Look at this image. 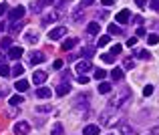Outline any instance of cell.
<instances>
[{
  "instance_id": "cell-1",
  "label": "cell",
  "mask_w": 159,
  "mask_h": 135,
  "mask_svg": "<svg viewBox=\"0 0 159 135\" xmlns=\"http://www.w3.org/2000/svg\"><path fill=\"white\" fill-rule=\"evenodd\" d=\"M129 97H131V91H129L127 87H125V89H123V93H121V95L117 97V99H113L111 103H109V107H115V109H117V107H121V105H123L125 101L129 99Z\"/></svg>"
},
{
  "instance_id": "cell-2",
  "label": "cell",
  "mask_w": 159,
  "mask_h": 135,
  "mask_svg": "<svg viewBox=\"0 0 159 135\" xmlns=\"http://www.w3.org/2000/svg\"><path fill=\"white\" fill-rule=\"evenodd\" d=\"M12 131H14L16 135H28V133H30V123H26V121H18V123H14Z\"/></svg>"
},
{
  "instance_id": "cell-3",
  "label": "cell",
  "mask_w": 159,
  "mask_h": 135,
  "mask_svg": "<svg viewBox=\"0 0 159 135\" xmlns=\"http://www.w3.org/2000/svg\"><path fill=\"white\" fill-rule=\"evenodd\" d=\"M65 35H66V28L65 26H57V28H52V30L48 32V40H61Z\"/></svg>"
},
{
  "instance_id": "cell-4",
  "label": "cell",
  "mask_w": 159,
  "mask_h": 135,
  "mask_svg": "<svg viewBox=\"0 0 159 135\" xmlns=\"http://www.w3.org/2000/svg\"><path fill=\"white\" fill-rule=\"evenodd\" d=\"M22 16H24V6H20V4L8 12V18L10 20H22Z\"/></svg>"
},
{
  "instance_id": "cell-5",
  "label": "cell",
  "mask_w": 159,
  "mask_h": 135,
  "mask_svg": "<svg viewBox=\"0 0 159 135\" xmlns=\"http://www.w3.org/2000/svg\"><path fill=\"white\" fill-rule=\"evenodd\" d=\"M93 69V65H91L89 61H79L77 65H75V71H77V73H81V75H85L87 71H91Z\"/></svg>"
},
{
  "instance_id": "cell-6",
  "label": "cell",
  "mask_w": 159,
  "mask_h": 135,
  "mask_svg": "<svg viewBox=\"0 0 159 135\" xmlns=\"http://www.w3.org/2000/svg\"><path fill=\"white\" fill-rule=\"evenodd\" d=\"M22 53L24 50L20 49V46H10V49H8V58H10V61H18V58L22 57Z\"/></svg>"
},
{
  "instance_id": "cell-7",
  "label": "cell",
  "mask_w": 159,
  "mask_h": 135,
  "mask_svg": "<svg viewBox=\"0 0 159 135\" xmlns=\"http://www.w3.org/2000/svg\"><path fill=\"white\" fill-rule=\"evenodd\" d=\"M129 16H131V12H129V10H119L115 14V20L119 24H125V22H129Z\"/></svg>"
},
{
  "instance_id": "cell-8",
  "label": "cell",
  "mask_w": 159,
  "mask_h": 135,
  "mask_svg": "<svg viewBox=\"0 0 159 135\" xmlns=\"http://www.w3.org/2000/svg\"><path fill=\"white\" fill-rule=\"evenodd\" d=\"M32 81H34V85H43L44 81H47V73L44 71H34V75H32Z\"/></svg>"
},
{
  "instance_id": "cell-9",
  "label": "cell",
  "mask_w": 159,
  "mask_h": 135,
  "mask_svg": "<svg viewBox=\"0 0 159 135\" xmlns=\"http://www.w3.org/2000/svg\"><path fill=\"white\" fill-rule=\"evenodd\" d=\"M99 30H101V26H99V20H97V22H89V24H87V35H89V36L99 35Z\"/></svg>"
},
{
  "instance_id": "cell-10",
  "label": "cell",
  "mask_w": 159,
  "mask_h": 135,
  "mask_svg": "<svg viewBox=\"0 0 159 135\" xmlns=\"http://www.w3.org/2000/svg\"><path fill=\"white\" fill-rule=\"evenodd\" d=\"M34 95H36V97H40V99H48V97L52 95V91L48 89V87H39Z\"/></svg>"
},
{
  "instance_id": "cell-11",
  "label": "cell",
  "mask_w": 159,
  "mask_h": 135,
  "mask_svg": "<svg viewBox=\"0 0 159 135\" xmlns=\"http://www.w3.org/2000/svg\"><path fill=\"white\" fill-rule=\"evenodd\" d=\"M70 93V85L69 83H61V85L57 87V95L58 97H65V95H69Z\"/></svg>"
},
{
  "instance_id": "cell-12",
  "label": "cell",
  "mask_w": 159,
  "mask_h": 135,
  "mask_svg": "<svg viewBox=\"0 0 159 135\" xmlns=\"http://www.w3.org/2000/svg\"><path fill=\"white\" fill-rule=\"evenodd\" d=\"M99 125H95V123H91V125H87L85 129H83V135H99Z\"/></svg>"
},
{
  "instance_id": "cell-13",
  "label": "cell",
  "mask_w": 159,
  "mask_h": 135,
  "mask_svg": "<svg viewBox=\"0 0 159 135\" xmlns=\"http://www.w3.org/2000/svg\"><path fill=\"white\" fill-rule=\"evenodd\" d=\"M22 26H24L22 20H12V24H10V35H16L18 30H22Z\"/></svg>"
},
{
  "instance_id": "cell-14",
  "label": "cell",
  "mask_w": 159,
  "mask_h": 135,
  "mask_svg": "<svg viewBox=\"0 0 159 135\" xmlns=\"http://www.w3.org/2000/svg\"><path fill=\"white\" fill-rule=\"evenodd\" d=\"M77 44H79L77 39H66L65 43H62V50H70V49H75Z\"/></svg>"
},
{
  "instance_id": "cell-15",
  "label": "cell",
  "mask_w": 159,
  "mask_h": 135,
  "mask_svg": "<svg viewBox=\"0 0 159 135\" xmlns=\"http://www.w3.org/2000/svg\"><path fill=\"white\" fill-rule=\"evenodd\" d=\"M133 54H135V57H139V58H145V61H149V58H151L149 50H143V49H135V50H133Z\"/></svg>"
},
{
  "instance_id": "cell-16",
  "label": "cell",
  "mask_w": 159,
  "mask_h": 135,
  "mask_svg": "<svg viewBox=\"0 0 159 135\" xmlns=\"http://www.w3.org/2000/svg\"><path fill=\"white\" fill-rule=\"evenodd\" d=\"M44 61V54L43 53H32L30 54V65H39V63Z\"/></svg>"
},
{
  "instance_id": "cell-17",
  "label": "cell",
  "mask_w": 159,
  "mask_h": 135,
  "mask_svg": "<svg viewBox=\"0 0 159 135\" xmlns=\"http://www.w3.org/2000/svg\"><path fill=\"white\" fill-rule=\"evenodd\" d=\"M111 77H113V81H123V69L115 67V69L111 71Z\"/></svg>"
},
{
  "instance_id": "cell-18",
  "label": "cell",
  "mask_w": 159,
  "mask_h": 135,
  "mask_svg": "<svg viewBox=\"0 0 159 135\" xmlns=\"http://www.w3.org/2000/svg\"><path fill=\"white\" fill-rule=\"evenodd\" d=\"M24 39H26V43H30V44H36V43H39V35H36V32H26V35H24Z\"/></svg>"
},
{
  "instance_id": "cell-19",
  "label": "cell",
  "mask_w": 159,
  "mask_h": 135,
  "mask_svg": "<svg viewBox=\"0 0 159 135\" xmlns=\"http://www.w3.org/2000/svg\"><path fill=\"white\" fill-rule=\"evenodd\" d=\"M16 91H18V93H24V91H28V87H30V85H28V81H16Z\"/></svg>"
},
{
  "instance_id": "cell-20",
  "label": "cell",
  "mask_w": 159,
  "mask_h": 135,
  "mask_svg": "<svg viewBox=\"0 0 159 135\" xmlns=\"http://www.w3.org/2000/svg\"><path fill=\"white\" fill-rule=\"evenodd\" d=\"M111 83H101V85H99V93H101V95H107V93H111Z\"/></svg>"
},
{
  "instance_id": "cell-21",
  "label": "cell",
  "mask_w": 159,
  "mask_h": 135,
  "mask_svg": "<svg viewBox=\"0 0 159 135\" xmlns=\"http://www.w3.org/2000/svg\"><path fill=\"white\" fill-rule=\"evenodd\" d=\"M81 54H83L85 58H91V57H95V49H93V46H87V49L81 50Z\"/></svg>"
},
{
  "instance_id": "cell-22",
  "label": "cell",
  "mask_w": 159,
  "mask_h": 135,
  "mask_svg": "<svg viewBox=\"0 0 159 135\" xmlns=\"http://www.w3.org/2000/svg\"><path fill=\"white\" fill-rule=\"evenodd\" d=\"M34 111H36V113H52L54 109L51 107V105H39V107H36Z\"/></svg>"
},
{
  "instance_id": "cell-23",
  "label": "cell",
  "mask_w": 159,
  "mask_h": 135,
  "mask_svg": "<svg viewBox=\"0 0 159 135\" xmlns=\"http://www.w3.org/2000/svg\"><path fill=\"white\" fill-rule=\"evenodd\" d=\"M51 135H65V127H62L61 123H57V125H54V127H52Z\"/></svg>"
},
{
  "instance_id": "cell-24",
  "label": "cell",
  "mask_w": 159,
  "mask_h": 135,
  "mask_svg": "<svg viewBox=\"0 0 159 135\" xmlns=\"http://www.w3.org/2000/svg\"><path fill=\"white\" fill-rule=\"evenodd\" d=\"M43 8H44L43 0H39V2H32V4H30V10H32V12H40Z\"/></svg>"
},
{
  "instance_id": "cell-25",
  "label": "cell",
  "mask_w": 159,
  "mask_h": 135,
  "mask_svg": "<svg viewBox=\"0 0 159 135\" xmlns=\"http://www.w3.org/2000/svg\"><path fill=\"white\" fill-rule=\"evenodd\" d=\"M109 32H111V35H123L121 26H117L115 22H113V24H109Z\"/></svg>"
},
{
  "instance_id": "cell-26",
  "label": "cell",
  "mask_w": 159,
  "mask_h": 135,
  "mask_svg": "<svg viewBox=\"0 0 159 135\" xmlns=\"http://www.w3.org/2000/svg\"><path fill=\"white\" fill-rule=\"evenodd\" d=\"M22 73H24V67H22V65H14L12 75H14V77H22Z\"/></svg>"
},
{
  "instance_id": "cell-27",
  "label": "cell",
  "mask_w": 159,
  "mask_h": 135,
  "mask_svg": "<svg viewBox=\"0 0 159 135\" xmlns=\"http://www.w3.org/2000/svg\"><path fill=\"white\" fill-rule=\"evenodd\" d=\"M10 46H12V39L10 36H4L2 43H0V49H10Z\"/></svg>"
},
{
  "instance_id": "cell-28",
  "label": "cell",
  "mask_w": 159,
  "mask_h": 135,
  "mask_svg": "<svg viewBox=\"0 0 159 135\" xmlns=\"http://www.w3.org/2000/svg\"><path fill=\"white\" fill-rule=\"evenodd\" d=\"M121 135H137L129 125H121Z\"/></svg>"
},
{
  "instance_id": "cell-29",
  "label": "cell",
  "mask_w": 159,
  "mask_h": 135,
  "mask_svg": "<svg viewBox=\"0 0 159 135\" xmlns=\"http://www.w3.org/2000/svg\"><path fill=\"white\" fill-rule=\"evenodd\" d=\"M8 75H10V69H8V65L0 63V77H8Z\"/></svg>"
},
{
  "instance_id": "cell-30",
  "label": "cell",
  "mask_w": 159,
  "mask_h": 135,
  "mask_svg": "<svg viewBox=\"0 0 159 135\" xmlns=\"http://www.w3.org/2000/svg\"><path fill=\"white\" fill-rule=\"evenodd\" d=\"M83 18H85V14H83V10H75V12H73V20H75V22H81Z\"/></svg>"
},
{
  "instance_id": "cell-31",
  "label": "cell",
  "mask_w": 159,
  "mask_h": 135,
  "mask_svg": "<svg viewBox=\"0 0 159 135\" xmlns=\"http://www.w3.org/2000/svg\"><path fill=\"white\" fill-rule=\"evenodd\" d=\"M24 101V97H20V95H14V97H10V105L14 107V105H20Z\"/></svg>"
},
{
  "instance_id": "cell-32",
  "label": "cell",
  "mask_w": 159,
  "mask_h": 135,
  "mask_svg": "<svg viewBox=\"0 0 159 135\" xmlns=\"http://www.w3.org/2000/svg\"><path fill=\"white\" fill-rule=\"evenodd\" d=\"M105 77H107V73L103 69H97V71H95V79H97V81H103Z\"/></svg>"
},
{
  "instance_id": "cell-33",
  "label": "cell",
  "mask_w": 159,
  "mask_h": 135,
  "mask_svg": "<svg viewBox=\"0 0 159 135\" xmlns=\"http://www.w3.org/2000/svg\"><path fill=\"white\" fill-rule=\"evenodd\" d=\"M123 67H125V69H133V67H135V61H133V58L131 57H129V58H125V63H123Z\"/></svg>"
},
{
  "instance_id": "cell-34",
  "label": "cell",
  "mask_w": 159,
  "mask_h": 135,
  "mask_svg": "<svg viewBox=\"0 0 159 135\" xmlns=\"http://www.w3.org/2000/svg\"><path fill=\"white\" fill-rule=\"evenodd\" d=\"M147 43L149 44H157L159 43V35H149L147 36Z\"/></svg>"
},
{
  "instance_id": "cell-35",
  "label": "cell",
  "mask_w": 159,
  "mask_h": 135,
  "mask_svg": "<svg viewBox=\"0 0 159 135\" xmlns=\"http://www.w3.org/2000/svg\"><path fill=\"white\" fill-rule=\"evenodd\" d=\"M109 40H111V36H101V39H99V46H107L109 44Z\"/></svg>"
},
{
  "instance_id": "cell-36",
  "label": "cell",
  "mask_w": 159,
  "mask_h": 135,
  "mask_svg": "<svg viewBox=\"0 0 159 135\" xmlns=\"http://www.w3.org/2000/svg\"><path fill=\"white\" fill-rule=\"evenodd\" d=\"M121 50H123V46H121V44H115L111 49V54H113V57H115V54H121Z\"/></svg>"
},
{
  "instance_id": "cell-37",
  "label": "cell",
  "mask_w": 159,
  "mask_h": 135,
  "mask_svg": "<svg viewBox=\"0 0 159 135\" xmlns=\"http://www.w3.org/2000/svg\"><path fill=\"white\" fill-rule=\"evenodd\" d=\"M151 93H153V87H151V85H147V87L143 89V95H145V97H149Z\"/></svg>"
},
{
  "instance_id": "cell-38",
  "label": "cell",
  "mask_w": 159,
  "mask_h": 135,
  "mask_svg": "<svg viewBox=\"0 0 159 135\" xmlns=\"http://www.w3.org/2000/svg\"><path fill=\"white\" fill-rule=\"evenodd\" d=\"M77 81L81 83V85H87V83H89V77H85V75H81V77H79Z\"/></svg>"
},
{
  "instance_id": "cell-39",
  "label": "cell",
  "mask_w": 159,
  "mask_h": 135,
  "mask_svg": "<svg viewBox=\"0 0 159 135\" xmlns=\"http://www.w3.org/2000/svg\"><path fill=\"white\" fill-rule=\"evenodd\" d=\"M62 65H65V63H62L61 58H57V61H54V65H52V67H54V69L58 71V69H62Z\"/></svg>"
},
{
  "instance_id": "cell-40",
  "label": "cell",
  "mask_w": 159,
  "mask_h": 135,
  "mask_svg": "<svg viewBox=\"0 0 159 135\" xmlns=\"http://www.w3.org/2000/svg\"><path fill=\"white\" fill-rule=\"evenodd\" d=\"M95 0H81V8H87V6H91Z\"/></svg>"
},
{
  "instance_id": "cell-41",
  "label": "cell",
  "mask_w": 159,
  "mask_h": 135,
  "mask_svg": "<svg viewBox=\"0 0 159 135\" xmlns=\"http://www.w3.org/2000/svg\"><path fill=\"white\" fill-rule=\"evenodd\" d=\"M6 95H8V87L2 85V87H0V99H2V97H6Z\"/></svg>"
},
{
  "instance_id": "cell-42",
  "label": "cell",
  "mask_w": 159,
  "mask_h": 135,
  "mask_svg": "<svg viewBox=\"0 0 159 135\" xmlns=\"http://www.w3.org/2000/svg\"><path fill=\"white\" fill-rule=\"evenodd\" d=\"M149 6H151L153 10H159V0H151V2H149Z\"/></svg>"
},
{
  "instance_id": "cell-43",
  "label": "cell",
  "mask_w": 159,
  "mask_h": 135,
  "mask_svg": "<svg viewBox=\"0 0 159 135\" xmlns=\"http://www.w3.org/2000/svg\"><path fill=\"white\" fill-rule=\"evenodd\" d=\"M62 81H65V83L70 81V73H69V71H65V73H62Z\"/></svg>"
},
{
  "instance_id": "cell-44",
  "label": "cell",
  "mask_w": 159,
  "mask_h": 135,
  "mask_svg": "<svg viewBox=\"0 0 159 135\" xmlns=\"http://www.w3.org/2000/svg\"><path fill=\"white\" fill-rule=\"evenodd\" d=\"M135 43H137V36H129V39H127V44L129 46H133Z\"/></svg>"
},
{
  "instance_id": "cell-45",
  "label": "cell",
  "mask_w": 159,
  "mask_h": 135,
  "mask_svg": "<svg viewBox=\"0 0 159 135\" xmlns=\"http://www.w3.org/2000/svg\"><path fill=\"white\" fill-rule=\"evenodd\" d=\"M103 61H105V63H113V54H103Z\"/></svg>"
},
{
  "instance_id": "cell-46",
  "label": "cell",
  "mask_w": 159,
  "mask_h": 135,
  "mask_svg": "<svg viewBox=\"0 0 159 135\" xmlns=\"http://www.w3.org/2000/svg\"><path fill=\"white\" fill-rule=\"evenodd\" d=\"M6 10H8V6H6V4L2 2V4H0V16H2V14H4V12H6Z\"/></svg>"
},
{
  "instance_id": "cell-47",
  "label": "cell",
  "mask_w": 159,
  "mask_h": 135,
  "mask_svg": "<svg viewBox=\"0 0 159 135\" xmlns=\"http://www.w3.org/2000/svg\"><path fill=\"white\" fill-rule=\"evenodd\" d=\"M97 16H99V18H107V16H109V12H107V10H101Z\"/></svg>"
},
{
  "instance_id": "cell-48",
  "label": "cell",
  "mask_w": 159,
  "mask_h": 135,
  "mask_svg": "<svg viewBox=\"0 0 159 135\" xmlns=\"http://www.w3.org/2000/svg\"><path fill=\"white\" fill-rule=\"evenodd\" d=\"M135 2H137V6H139V8H143L145 4H147V0H135Z\"/></svg>"
},
{
  "instance_id": "cell-49",
  "label": "cell",
  "mask_w": 159,
  "mask_h": 135,
  "mask_svg": "<svg viewBox=\"0 0 159 135\" xmlns=\"http://www.w3.org/2000/svg\"><path fill=\"white\" fill-rule=\"evenodd\" d=\"M101 2H103V6H111V4L115 2V0H101Z\"/></svg>"
},
{
  "instance_id": "cell-50",
  "label": "cell",
  "mask_w": 159,
  "mask_h": 135,
  "mask_svg": "<svg viewBox=\"0 0 159 135\" xmlns=\"http://www.w3.org/2000/svg\"><path fill=\"white\" fill-rule=\"evenodd\" d=\"M135 22L137 24H143V16H135Z\"/></svg>"
},
{
  "instance_id": "cell-51",
  "label": "cell",
  "mask_w": 159,
  "mask_h": 135,
  "mask_svg": "<svg viewBox=\"0 0 159 135\" xmlns=\"http://www.w3.org/2000/svg\"><path fill=\"white\" fill-rule=\"evenodd\" d=\"M137 36H145V30H143V28H137Z\"/></svg>"
},
{
  "instance_id": "cell-52",
  "label": "cell",
  "mask_w": 159,
  "mask_h": 135,
  "mask_svg": "<svg viewBox=\"0 0 159 135\" xmlns=\"http://www.w3.org/2000/svg\"><path fill=\"white\" fill-rule=\"evenodd\" d=\"M4 28H6V24H4V22H0V35L4 32Z\"/></svg>"
},
{
  "instance_id": "cell-53",
  "label": "cell",
  "mask_w": 159,
  "mask_h": 135,
  "mask_svg": "<svg viewBox=\"0 0 159 135\" xmlns=\"http://www.w3.org/2000/svg\"><path fill=\"white\" fill-rule=\"evenodd\" d=\"M151 133H153V135H159V127H153V129H151Z\"/></svg>"
},
{
  "instance_id": "cell-54",
  "label": "cell",
  "mask_w": 159,
  "mask_h": 135,
  "mask_svg": "<svg viewBox=\"0 0 159 135\" xmlns=\"http://www.w3.org/2000/svg\"><path fill=\"white\" fill-rule=\"evenodd\" d=\"M54 2V0H43V4H44V6H48V4H52Z\"/></svg>"
},
{
  "instance_id": "cell-55",
  "label": "cell",
  "mask_w": 159,
  "mask_h": 135,
  "mask_svg": "<svg viewBox=\"0 0 159 135\" xmlns=\"http://www.w3.org/2000/svg\"><path fill=\"white\" fill-rule=\"evenodd\" d=\"M0 61H2V53H0Z\"/></svg>"
}]
</instances>
